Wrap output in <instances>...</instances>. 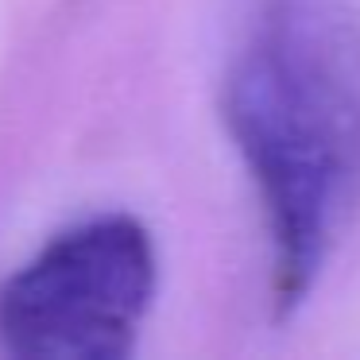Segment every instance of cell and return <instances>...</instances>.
Segmentation results:
<instances>
[{
	"mask_svg": "<svg viewBox=\"0 0 360 360\" xmlns=\"http://www.w3.org/2000/svg\"><path fill=\"white\" fill-rule=\"evenodd\" d=\"M221 117L264 210L271 314L287 321L360 217L356 0H256Z\"/></svg>",
	"mask_w": 360,
	"mask_h": 360,
	"instance_id": "6da1fadb",
	"label": "cell"
},
{
	"mask_svg": "<svg viewBox=\"0 0 360 360\" xmlns=\"http://www.w3.org/2000/svg\"><path fill=\"white\" fill-rule=\"evenodd\" d=\"M159 295V248L136 213L55 233L0 283V345L20 360H124Z\"/></svg>",
	"mask_w": 360,
	"mask_h": 360,
	"instance_id": "7a4b0ae2",
	"label": "cell"
}]
</instances>
